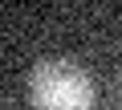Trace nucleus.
Segmentation results:
<instances>
[{"instance_id":"nucleus-1","label":"nucleus","mask_w":122,"mask_h":110,"mask_svg":"<svg viewBox=\"0 0 122 110\" xmlns=\"http://www.w3.org/2000/svg\"><path fill=\"white\" fill-rule=\"evenodd\" d=\"M29 102L33 110H94L98 106V86L94 78L65 57H41L29 69Z\"/></svg>"},{"instance_id":"nucleus-2","label":"nucleus","mask_w":122,"mask_h":110,"mask_svg":"<svg viewBox=\"0 0 122 110\" xmlns=\"http://www.w3.org/2000/svg\"><path fill=\"white\" fill-rule=\"evenodd\" d=\"M118 98H122V78H118Z\"/></svg>"}]
</instances>
